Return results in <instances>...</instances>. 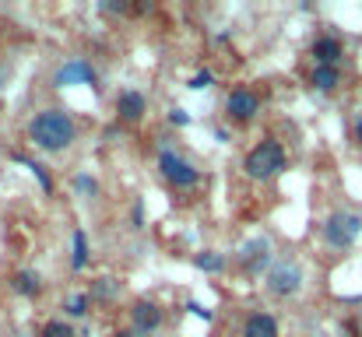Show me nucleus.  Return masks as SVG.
<instances>
[{"label": "nucleus", "mask_w": 362, "mask_h": 337, "mask_svg": "<svg viewBox=\"0 0 362 337\" xmlns=\"http://www.w3.org/2000/svg\"><path fill=\"white\" fill-rule=\"evenodd\" d=\"M28 137H32L35 148H42V151H64V148L74 144V137H78V123H74L64 110H42V112L32 116V123H28Z\"/></svg>", "instance_id": "f257e3e1"}, {"label": "nucleus", "mask_w": 362, "mask_h": 337, "mask_svg": "<svg viewBox=\"0 0 362 337\" xmlns=\"http://www.w3.org/2000/svg\"><path fill=\"white\" fill-rule=\"evenodd\" d=\"M285 148L278 144V141H260L246 158H243V172L250 176V179H271V176H278L281 169H285Z\"/></svg>", "instance_id": "f03ea898"}, {"label": "nucleus", "mask_w": 362, "mask_h": 337, "mask_svg": "<svg viewBox=\"0 0 362 337\" xmlns=\"http://www.w3.org/2000/svg\"><path fill=\"white\" fill-rule=\"evenodd\" d=\"M264 288H267L274 299H288V295H296V292L303 288V267L292 264V260H278V264H271L267 274H264Z\"/></svg>", "instance_id": "7ed1b4c3"}, {"label": "nucleus", "mask_w": 362, "mask_h": 337, "mask_svg": "<svg viewBox=\"0 0 362 337\" xmlns=\"http://www.w3.org/2000/svg\"><path fill=\"white\" fill-rule=\"evenodd\" d=\"M359 235H362V218L359 215H349V211H334V215H327V222H324V239H327L331 249H349Z\"/></svg>", "instance_id": "20e7f679"}, {"label": "nucleus", "mask_w": 362, "mask_h": 337, "mask_svg": "<svg viewBox=\"0 0 362 337\" xmlns=\"http://www.w3.org/2000/svg\"><path fill=\"white\" fill-rule=\"evenodd\" d=\"M158 172H162V179L165 183H173L176 190H190L197 179H201V172L187 162V158H180L176 151H158Z\"/></svg>", "instance_id": "39448f33"}, {"label": "nucleus", "mask_w": 362, "mask_h": 337, "mask_svg": "<svg viewBox=\"0 0 362 337\" xmlns=\"http://www.w3.org/2000/svg\"><path fill=\"white\" fill-rule=\"evenodd\" d=\"M53 85H57V88H71V85H88V88H99V74H95V67H92L88 60H67V64L57 71Z\"/></svg>", "instance_id": "423d86ee"}, {"label": "nucleus", "mask_w": 362, "mask_h": 337, "mask_svg": "<svg viewBox=\"0 0 362 337\" xmlns=\"http://www.w3.org/2000/svg\"><path fill=\"white\" fill-rule=\"evenodd\" d=\"M236 260L246 274H257L264 267H271V242L260 235V239H246L240 249H236Z\"/></svg>", "instance_id": "0eeeda50"}, {"label": "nucleus", "mask_w": 362, "mask_h": 337, "mask_svg": "<svg viewBox=\"0 0 362 337\" xmlns=\"http://www.w3.org/2000/svg\"><path fill=\"white\" fill-rule=\"evenodd\" d=\"M130 324H134V334L137 337H148L155 334L162 327V309L151 302V299H137L130 306Z\"/></svg>", "instance_id": "6e6552de"}, {"label": "nucleus", "mask_w": 362, "mask_h": 337, "mask_svg": "<svg viewBox=\"0 0 362 337\" xmlns=\"http://www.w3.org/2000/svg\"><path fill=\"white\" fill-rule=\"evenodd\" d=\"M260 110V99H257V92H250V88H236V92H229V99H226V112L236 119V123H250L253 116Z\"/></svg>", "instance_id": "1a4fd4ad"}, {"label": "nucleus", "mask_w": 362, "mask_h": 337, "mask_svg": "<svg viewBox=\"0 0 362 337\" xmlns=\"http://www.w3.org/2000/svg\"><path fill=\"white\" fill-rule=\"evenodd\" d=\"M144 110H148L144 92H134V88L120 92V99H117V116H120L123 123H137V119L144 116Z\"/></svg>", "instance_id": "9d476101"}, {"label": "nucleus", "mask_w": 362, "mask_h": 337, "mask_svg": "<svg viewBox=\"0 0 362 337\" xmlns=\"http://www.w3.org/2000/svg\"><path fill=\"white\" fill-rule=\"evenodd\" d=\"M310 53L317 57V67H338V60H341V39H334V35H320V39L313 42Z\"/></svg>", "instance_id": "9b49d317"}, {"label": "nucleus", "mask_w": 362, "mask_h": 337, "mask_svg": "<svg viewBox=\"0 0 362 337\" xmlns=\"http://www.w3.org/2000/svg\"><path fill=\"white\" fill-rule=\"evenodd\" d=\"M243 337H278V320L271 313H253L243 324Z\"/></svg>", "instance_id": "f8f14e48"}, {"label": "nucleus", "mask_w": 362, "mask_h": 337, "mask_svg": "<svg viewBox=\"0 0 362 337\" xmlns=\"http://www.w3.org/2000/svg\"><path fill=\"white\" fill-rule=\"evenodd\" d=\"M11 288H14L18 295H25V299H35V295L42 292V281H39L35 271H18V274L11 278Z\"/></svg>", "instance_id": "ddd939ff"}, {"label": "nucleus", "mask_w": 362, "mask_h": 337, "mask_svg": "<svg viewBox=\"0 0 362 337\" xmlns=\"http://www.w3.org/2000/svg\"><path fill=\"white\" fill-rule=\"evenodd\" d=\"M85 264H88V235L81 228H74V235H71V271H85Z\"/></svg>", "instance_id": "4468645a"}, {"label": "nucleus", "mask_w": 362, "mask_h": 337, "mask_svg": "<svg viewBox=\"0 0 362 337\" xmlns=\"http://www.w3.org/2000/svg\"><path fill=\"white\" fill-rule=\"evenodd\" d=\"M341 85V71L338 67H313V88L317 92H334Z\"/></svg>", "instance_id": "2eb2a0df"}, {"label": "nucleus", "mask_w": 362, "mask_h": 337, "mask_svg": "<svg viewBox=\"0 0 362 337\" xmlns=\"http://www.w3.org/2000/svg\"><path fill=\"white\" fill-rule=\"evenodd\" d=\"M194 267L204 271V274H218L226 267V256L215 253V249H201V253H194Z\"/></svg>", "instance_id": "dca6fc26"}, {"label": "nucleus", "mask_w": 362, "mask_h": 337, "mask_svg": "<svg viewBox=\"0 0 362 337\" xmlns=\"http://www.w3.org/2000/svg\"><path fill=\"white\" fill-rule=\"evenodd\" d=\"M117 295H120V281H117V278H99V281H92V292H88V299L113 302Z\"/></svg>", "instance_id": "f3484780"}, {"label": "nucleus", "mask_w": 362, "mask_h": 337, "mask_svg": "<svg viewBox=\"0 0 362 337\" xmlns=\"http://www.w3.org/2000/svg\"><path fill=\"white\" fill-rule=\"evenodd\" d=\"M11 158H14V162H18V165H25V169H28V172H32V176H35V179H39V187H42V190H46V194H53V179H49V176H46V169H42V165H39V162H32V158H25V155H18V151H14V155H11Z\"/></svg>", "instance_id": "a211bd4d"}, {"label": "nucleus", "mask_w": 362, "mask_h": 337, "mask_svg": "<svg viewBox=\"0 0 362 337\" xmlns=\"http://www.w3.org/2000/svg\"><path fill=\"white\" fill-rule=\"evenodd\" d=\"M88 302H92V299H88L85 292L67 295V299H64V313H67V317H74V320H85V317H88Z\"/></svg>", "instance_id": "6ab92c4d"}, {"label": "nucleus", "mask_w": 362, "mask_h": 337, "mask_svg": "<svg viewBox=\"0 0 362 337\" xmlns=\"http://www.w3.org/2000/svg\"><path fill=\"white\" fill-rule=\"evenodd\" d=\"M39 337H78V334H74L71 324H64V320H49V324L39 331Z\"/></svg>", "instance_id": "aec40b11"}, {"label": "nucleus", "mask_w": 362, "mask_h": 337, "mask_svg": "<svg viewBox=\"0 0 362 337\" xmlns=\"http://www.w3.org/2000/svg\"><path fill=\"white\" fill-rule=\"evenodd\" d=\"M74 190H78V194H88V197H95V194H99V183H95L92 176H78V179H74Z\"/></svg>", "instance_id": "412c9836"}, {"label": "nucleus", "mask_w": 362, "mask_h": 337, "mask_svg": "<svg viewBox=\"0 0 362 337\" xmlns=\"http://www.w3.org/2000/svg\"><path fill=\"white\" fill-rule=\"evenodd\" d=\"M208 85H211V71H201V74H194V78L187 81V88H190V92H204Z\"/></svg>", "instance_id": "4be33fe9"}, {"label": "nucleus", "mask_w": 362, "mask_h": 337, "mask_svg": "<svg viewBox=\"0 0 362 337\" xmlns=\"http://www.w3.org/2000/svg\"><path fill=\"white\" fill-rule=\"evenodd\" d=\"M169 123H173V126H190V112L187 110H169Z\"/></svg>", "instance_id": "5701e85b"}, {"label": "nucleus", "mask_w": 362, "mask_h": 337, "mask_svg": "<svg viewBox=\"0 0 362 337\" xmlns=\"http://www.w3.org/2000/svg\"><path fill=\"white\" fill-rule=\"evenodd\" d=\"M130 222H134V228H144V201H137V204H134V215H130Z\"/></svg>", "instance_id": "b1692460"}, {"label": "nucleus", "mask_w": 362, "mask_h": 337, "mask_svg": "<svg viewBox=\"0 0 362 337\" xmlns=\"http://www.w3.org/2000/svg\"><path fill=\"white\" fill-rule=\"evenodd\" d=\"M187 309H190V313H194V317H201V320H204V324H208V320H211V309H204V306H201V302H187Z\"/></svg>", "instance_id": "393cba45"}, {"label": "nucleus", "mask_w": 362, "mask_h": 337, "mask_svg": "<svg viewBox=\"0 0 362 337\" xmlns=\"http://www.w3.org/2000/svg\"><path fill=\"white\" fill-rule=\"evenodd\" d=\"M356 141L362 144V112H359V119H356Z\"/></svg>", "instance_id": "a878e982"}, {"label": "nucleus", "mask_w": 362, "mask_h": 337, "mask_svg": "<svg viewBox=\"0 0 362 337\" xmlns=\"http://www.w3.org/2000/svg\"><path fill=\"white\" fill-rule=\"evenodd\" d=\"M113 337H137V334H134V331H117Z\"/></svg>", "instance_id": "bb28decb"}]
</instances>
